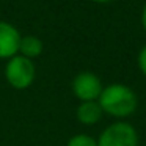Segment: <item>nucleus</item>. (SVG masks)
Segmentation results:
<instances>
[{"label": "nucleus", "instance_id": "obj_4", "mask_svg": "<svg viewBox=\"0 0 146 146\" xmlns=\"http://www.w3.org/2000/svg\"><path fill=\"white\" fill-rule=\"evenodd\" d=\"M72 93L80 102H91V101H98L101 96L102 86L101 79L93 72H80L74 77L72 80Z\"/></svg>", "mask_w": 146, "mask_h": 146}, {"label": "nucleus", "instance_id": "obj_6", "mask_svg": "<svg viewBox=\"0 0 146 146\" xmlns=\"http://www.w3.org/2000/svg\"><path fill=\"white\" fill-rule=\"evenodd\" d=\"M102 113L104 111H102L98 101L80 102V105L76 110V116L79 119V123L85 124V126H93V124L99 123V119L102 118Z\"/></svg>", "mask_w": 146, "mask_h": 146}, {"label": "nucleus", "instance_id": "obj_5", "mask_svg": "<svg viewBox=\"0 0 146 146\" xmlns=\"http://www.w3.org/2000/svg\"><path fill=\"white\" fill-rule=\"evenodd\" d=\"M21 38L16 27L0 21V58H13L19 52Z\"/></svg>", "mask_w": 146, "mask_h": 146}, {"label": "nucleus", "instance_id": "obj_7", "mask_svg": "<svg viewBox=\"0 0 146 146\" xmlns=\"http://www.w3.org/2000/svg\"><path fill=\"white\" fill-rule=\"evenodd\" d=\"M19 52L22 57L29 58V60L39 57L42 52V41L38 36H33V35L22 36L19 42Z\"/></svg>", "mask_w": 146, "mask_h": 146}, {"label": "nucleus", "instance_id": "obj_11", "mask_svg": "<svg viewBox=\"0 0 146 146\" xmlns=\"http://www.w3.org/2000/svg\"><path fill=\"white\" fill-rule=\"evenodd\" d=\"M93 2H96V3H110L113 0H93Z\"/></svg>", "mask_w": 146, "mask_h": 146}, {"label": "nucleus", "instance_id": "obj_10", "mask_svg": "<svg viewBox=\"0 0 146 146\" xmlns=\"http://www.w3.org/2000/svg\"><path fill=\"white\" fill-rule=\"evenodd\" d=\"M141 25H143V29L146 30V3H145L143 11H141Z\"/></svg>", "mask_w": 146, "mask_h": 146}, {"label": "nucleus", "instance_id": "obj_9", "mask_svg": "<svg viewBox=\"0 0 146 146\" xmlns=\"http://www.w3.org/2000/svg\"><path fill=\"white\" fill-rule=\"evenodd\" d=\"M137 63H138V68L143 72V76H146V46L140 50L138 58H137Z\"/></svg>", "mask_w": 146, "mask_h": 146}, {"label": "nucleus", "instance_id": "obj_1", "mask_svg": "<svg viewBox=\"0 0 146 146\" xmlns=\"http://www.w3.org/2000/svg\"><path fill=\"white\" fill-rule=\"evenodd\" d=\"M102 111L115 118H126L137 110L138 99L132 88L123 83H111L102 90L98 99Z\"/></svg>", "mask_w": 146, "mask_h": 146}, {"label": "nucleus", "instance_id": "obj_3", "mask_svg": "<svg viewBox=\"0 0 146 146\" xmlns=\"http://www.w3.org/2000/svg\"><path fill=\"white\" fill-rule=\"evenodd\" d=\"M98 146H138V133L132 124L116 121L102 130Z\"/></svg>", "mask_w": 146, "mask_h": 146}, {"label": "nucleus", "instance_id": "obj_2", "mask_svg": "<svg viewBox=\"0 0 146 146\" xmlns=\"http://www.w3.org/2000/svg\"><path fill=\"white\" fill-rule=\"evenodd\" d=\"M36 76V69L32 60L22 57V55H14L10 58L5 68V77L7 82L16 90H25L33 83Z\"/></svg>", "mask_w": 146, "mask_h": 146}, {"label": "nucleus", "instance_id": "obj_8", "mask_svg": "<svg viewBox=\"0 0 146 146\" xmlns=\"http://www.w3.org/2000/svg\"><path fill=\"white\" fill-rule=\"evenodd\" d=\"M66 146H98V140L85 133H77L68 140Z\"/></svg>", "mask_w": 146, "mask_h": 146}]
</instances>
